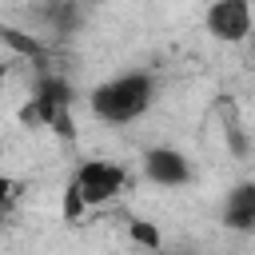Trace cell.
Instances as JSON below:
<instances>
[{"mask_svg":"<svg viewBox=\"0 0 255 255\" xmlns=\"http://www.w3.org/2000/svg\"><path fill=\"white\" fill-rule=\"evenodd\" d=\"M8 195H12V179H8V175H0V207L8 203Z\"/></svg>","mask_w":255,"mask_h":255,"instance_id":"obj_12","label":"cell"},{"mask_svg":"<svg viewBox=\"0 0 255 255\" xmlns=\"http://www.w3.org/2000/svg\"><path fill=\"white\" fill-rule=\"evenodd\" d=\"M124 179L128 175H124L120 163H112V159H84L76 179H72V191L80 195L84 207H104V203H112L124 191Z\"/></svg>","mask_w":255,"mask_h":255,"instance_id":"obj_3","label":"cell"},{"mask_svg":"<svg viewBox=\"0 0 255 255\" xmlns=\"http://www.w3.org/2000/svg\"><path fill=\"white\" fill-rule=\"evenodd\" d=\"M64 215H68V219H80V215H84V203H80V195L72 191V183H68V191H64Z\"/></svg>","mask_w":255,"mask_h":255,"instance_id":"obj_10","label":"cell"},{"mask_svg":"<svg viewBox=\"0 0 255 255\" xmlns=\"http://www.w3.org/2000/svg\"><path fill=\"white\" fill-rule=\"evenodd\" d=\"M4 80H8V64H0V88H4Z\"/></svg>","mask_w":255,"mask_h":255,"instance_id":"obj_13","label":"cell"},{"mask_svg":"<svg viewBox=\"0 0 255 255\" xmlns=\"http://www.w3.org/2000/svg\"><path fill=\"white\" fill-rule=\"evenodd\" d=\"M155 92H159L155 76L143 72V68H131V72H120V76L96 84L92 96H88V104H92V116L96 120L124 128V124H135L155 104Z\"/></svg>","mask_w":255,"mask_h":255,"instance_id":"obj_1","label":"cell"},{"mask_svg":"<svg viewBox=\"0 0 255 255\" xmlns=\"http://www.w3.org/2000/svg\"><path fill=\"white\" fill-rule=\"evenodd\" d=\"M0 44H8L16 56H28V60H44V44L24 32V28H12V24H0Z\"/></svg>","mask_w":255,"mask_h":255,"instance_id":"obj_8","label":"cell"},{"mask_svg":"<svg viewBox=\"0 0 255 255\" xmlns=\"http://www.w3.org/2000/svg\"><path fill=\"white\" fill-rule=\"evenodd\" d=\"M72 100H76V92H72V84L64 80V76H40V84H36V92H32V104L20 112L24 120H40V124H48L52 131H60V135H76V124H72Z\"/></svg>","mask_w":255,"mask_h":255,"instance_id":"obj_2","label":"cell"},{"mask_svg":"<svg viewBox=\"0 0 255 255\" xmlns=\"http://www.w3.org/2000/svg\"><path fill=\"white\" fill-rule=\"evenodd\" d=\"M203 24L215 40L223 44H243L251 32V4L247 0H215L203 12Z\"/></svg>","mask_w":255,"mask_h":255,"instance_id":"obj_4","label":"cell"},{"mask_svg":"<svg viewBox=\"0 0 255 255\" xmlns=\"http://www.w3.org/2000/svg\"><path fill=\"white\" fill-rule=\"evenodd\" d=\"M223 223L231 231H243V235L255 227V183L251 179H243V183L231 187V195L223 203Z\"/></svg>","mask_w":255,"mask_h":255,"instance_id":"obj_6","label":"cell"},{"mask_svg":"<svg viewBox=\"0 0 255 255\" xmlns=\"http://www.w3.org/2000/svg\"><path fill=\"white\" fill-rule=\"evenodd\" d=\"M143 175L159 187H183L191 179V163L179 147H147L143 151Z\"/></svg>","mask_w":255,"mask_h":255,"instance_id":"obj_5","label":"cell"},{"mask_svg":"<svg viewBox=\"0 0 255 255\" xmlns=\"http://www.w3.org/2000/svg\"><path fill=\"white\" fill-rule=\"evenodd\" d=\"M128 235H131L139 247H147V251H159V243H163V239H159V227L147 223V219H131V223H128Z\"/></svg>","mask_w":255,"mask_h":255,"instance_id":"obj_9","label":"cell"},{"mask_svg":"<svg viewBox=\"0 0 255 255\" xmlns=\"http://www.w3.org/2000/svg\"><path fill=\"white\" fill-rule=\"evenodd\" d=\"M227 139H231V151H235V155H247V151H251V143H247L243 128H227Z\"/></svg>","mask_w":255,"mask_h":255,"instance_id":"obj_11","label":"cell"},{"mask_svg":"<svg viewBox=\"0 0 255 255\" xmlns=\"http://www.w3.org/2000/svg\"><path fill=\"white\" fill-rule=\"evenodd\" d=\"M36 16L48 20L52 32H76V28L84 24V8H80L76 0H52V4H40Z\"/></svg>","mask_w":255,"mask_h":255,"instance_id":"obj_7","label":"cell"}]
</instances>
